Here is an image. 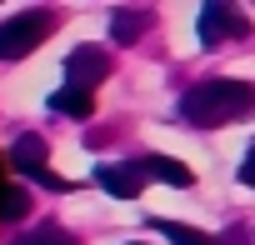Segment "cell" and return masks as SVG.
Instances as JSON below:
<instances>
[{"label":"cell","instance_id":"6da1fadb","mask_svg":"<svg viewBox=\"0 0 255 245\" xmlns=\"http://www.w3.org/2000/svg\"><path fill=\"white\" fill-rule=\"evenodd\" d=\"M180 115L200 130H215V125H235V120L255 115V85L245 80H200L180 95Z\"/></svg>","mask_w":255,"mask_h":245},{"label":"cell","instance_id":"7a4b0ae2","mask_svg":"<svg viewBox=\"0 0 255 245\" xmlns=\"http://www.w3.org/2000/svg\"><path fill=\"white\" fill-rule=\"evenodd\" d=\"M55 30V15L50 10H25V15H10L0 25V60H25L45 35Z\"/></svg>","mask_w":255,"mask_h":245},{"label":"cell","instance_id":"3957f363","mask_svg":"<svg viewBox=\"0 0 255 245\" xmlns=\"http://www.w3.org/2000/svg\"><path fill=\"white\" fill-rule=\"evenodd\" d=\"M10 165H15L25 180L45 185V190H70V180L50 170V145H45V135H35V130H25V135L10 145Z\"/></svg>","mask_w":255,"mask_h":245},{"label":"cell","instance_id":"277c9868","mask_svg":"<svg viewBox=\"0 0 255 245\" xmlns=\"http://www.w3.org/2000/svg\"><path fill=\"white\" fill-rule=\"evenodd\" d=\"M195 35L205 50L225 45V40H245L250 35V20L240 5H225V0H210V5H200V20H195Z\"/></svg>","mask_w":255,"mask_h":245},{"label":"cell","instance_id":"5b68a950","mask_svg":"<svg viewBox=\"0 0 255 245\" xmlns=\"http://www.w3.org/2000/svg\"><path fill=\"white\" fill-rule=\"evenodd\" d=\"M110 50L105 45H75L65 55V85L60 90H80V95H95V85L110 75Z\"/></svg>","mask_w":255,"mask_h":245},{"label":"cell","instance_id":"8992f818","mask_svg":"<svg viewBox=\"0 0 255 245\" xmlns=\"http://www.w3.org/2000/svg\"><path fill=\"white\" fill-rule=\"evenodd\" d=\"M95 185H105L115 200H135L140 185H145V175H140L135 160H120V165H95Z\"/></svg>","mask_w":255,"mask_h":245},{"label":"cell","instance_id":"52a82bcc","mask_svg":"<svg viewBox=\"0 0 255 245\" xmlns=\"http://www.w3.org/2000/svg\"><path fill=\"white\" fill-rule=\"evenodd\" d=\"M135 165H140V175H155V180H165V185H175V190H190V185H195V170L180 165V160H170V155H145V160H135Z\"/></svg>","mask_w":255,"mask_h":245},{"label":"cell","instance_id":"ba28073f","mask_svg":"<svg viewBox=\"0 0 255 245\" xmlns=\"http://www.w3.org/2000/svg\"><path fill=\"white\" fill-rule=\"evenodd\" d=\"M145 25H150L145 10H130V5H115V10H110V35H115V45H135V40L145 35Z\"/></svg>","mask_w":255,"mask_h":245},{"label":"cell","instance_id":"9c48e42d","mask_svg":"<svg viewBox=\"0 0 255 245\" xmlns=\"http://www.w3.org/2000/svg\"><path fill=\"white\" fill-rule=\"evenodd\" d=\"M10 245H80V240H75L65 225H55V220H50V225H30V230H20Z\"/></svg>","mask_w":255,"mask_h":245},{"label":"cell","instance_id":"30bf717a","mask_svg":"<svg viewBox=\"0 0 255 245\" xmlns=\"http://www.w3.org/2000/svg\"><path fill=\"white\" fill-rule=\"evenodd\" d=\"M50 110H55V115H70V120H90L95 95H80V90H55V95H50Z\"/></svg>","mask_w":255,"mask_h":245},{"label":"cell","instance_id":"8fae6325","mask_svg":"<svg viewBox=\"0 0 255 245\" xmlns=\"http://www.w3.org/2000/svg\"><path fill=\"white\" fill-rule=\"evenodd\" d=\"M150 225H155L165 240H175V245H225V240L200 235V230H190V225H180V220H165V215H160V220H150Z\"/></svg>","mask_w":255,"mask_h":245},{"label":"cell","instance_id":"7c38bea8","mask_svg":"<svg viewBox=\"0 0 255 245\" xmlns=\"http://www.w3.org/2000/svg\"><path fill=\"white\" fill-rule=\"evenodd\" d=\"M30 215V190L25 185H5L0 190V220H25Z\"/></svg>","mask_w":255,"mask_h":245},{"label":"cell","instance_id":"4fadbf2b","mask_svg":"<svg viewBox=\"0 0 255 245\" xmlns=\"http://www.w3.org/2000/svg\"><path fill=\"white\" fill-rule=\"evenodd\" d=\"M240 180L255 190V140H250V150H245V160H240Z\"/></svg>","mask_w":255,"mask_h":245},{"label":"cell","instance_id":"5bb4252c","mask_svg":"<svg viewBox=\"0 0 255 245\" xmlns=\"http://www.w3.org/2000/svg\"><path fill=\"white\" fill-rule=\"evenodd\" d=\"M0 190H5V175H0Z\"/></svg>","mask_w":255,"mask_h":245},{"label":"cell","instance_id":"9a60e30c","mask_svg":"<svg viewBox=\"0 0 255 245\" xmlns=\"http://www.w3.org/2000/svg\"><path fill=\"white\" fill-rule=\"evenodd\" d=\"M130 245H145V240H130Z\"/></svg>","mask_w":255,"mask_h":245}]
</instances>
